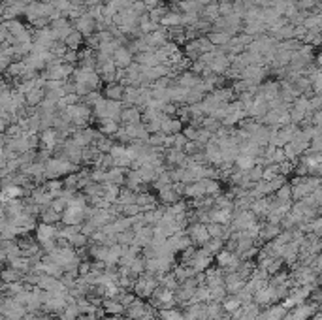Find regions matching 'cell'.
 <instances>
[{"mask_svg":"<svg viewBox=\"0 0 322 320\" xmlns=\"http://www.w3.org/2000/svg\"><path fill=\"white\" fill-rule=\"evenodd\" d=\"M185 234L189 235L190 243L194 245V247H202L209 239L208 228H206V224H202V222H192L190 226H187V232Z\"/></svg>","mask_w":322,"mask_h":320,"instance_id":"cell-1","label":"cell"},{"mask_svg":"<svg viewBox=\"0 0 322 320\" xmlns=\"http://www.w3.org/2000/svg\"><path fill=\"white\" fill-rule=\"evenodd\" d=\"M111 60H113L115 68H119V70H124L126 66H130L134 62V53L130 51V49H128V47L119 46L113 51V55H111Z\"/></svg>","mask_w":322,"mask_h":320,"instance_id":"cell-2","label":"cell"},{"mask_svg":"<svg viewBox=\"0 0 322 320\" xmlns=\"http://www.w3.org/2000/svg\"><path fill=\"white\" fill-rule=\"evenodd\" d=\"M62 220L66 226H79L85 220V209L81 207H66V211L62 213Z\"/></svg>","mask_w":322,"mask_h":320,"instance_id":"cell-3","label":"cell"},{"mask_svg":"<svg viewBox=\"0 0 322 320\" xmlns=\"http://www.w3.org/2000/svg\"><path fill=\"white\" fill-rule=\"evenodd\" d=\"M153 307L151 305H145L140 298L134 301L132 305H128L126 309H124V313H126V319H130V320H140L145 315V313H149Z\"/></svg>","mask_w":322,"mask_h":320,"instance_id":"cell-4","label":"cell"},{"mask_svg":"<svg viewBox=\"0 0 322 320\" xmlns=\"http://www.w3.org/2000/svg\"><path fill=\"white\" fill-rule=\"evenodd\" d=\"M119 121H123L126 126H128V124H136V122H142V111H140V107H136V106H126L123 111H121Z\"/></svg>","mask_w":322,"mask_h":320,"instance_id":"cell-5","label":"cell"},{"mask_svg":"<svg viewBox=\"0 0 322 320\" xmlns=\"http://www.w3.org/2000/svg\"><path fill=\"white\" fill-rule=\"evenodd\" d=\"M100 307L104 309V313L107 317H121L124 313V307L115 298H106V300H102Z\"/></svg>","mask_w":322,"mask_h":320,"instance_id":"cell-6","label":"cell"},{"mask_svg":"<svg viewBox=\"0 0 322 320\" xmlns=\"http://www.w3.org/2000/svg\"><path fill=\"white\" fill-rule=\"evenodd\" d=\"M106 100H115V102H121L124 98V85L119 83V81H113V83H107L104 93Z\"/></svg>","mask_w":322,"mask_h":320,"instance_id":"cell-7","label":"cell"},{"mask_svg":"<svg viewBox=\"0 0 322 320\" xmlns=\"http://www.w3.org/2000/svg\"><path fill=\"white\" fill-rule=\"evenodd\" d=\"M230 38H232V36H228L226 32H222V30H211V32H209V36H208V40L211 42V46L224 47L228 42H230Z\"/></svg>","mask_w":322,"mask_h":320,"instance_id":"cell-8","label":"cell"},{"mask_svg":"<svg viewBox=\"0 0 322 320\" xmlns=\"http://www.w3.org/2000/svg\"><path fill=\"white\" fill-rule=\"evenodd\" d=\"M222 247H224V241H222V239H217V237H209L208 241L202 245V249H204L206 253L211 254V256H215L218 251H222Z\"/></svg>","mask_w":322,"mask_h":320,"instance_id":"cell-9","label":"cell"},{"mask_svg":"<svg viewBox=\"0 0 322 320\" xmlns=\"http://www.w3.org/2000/svg\"><path fill=\"white\" fill-rule=\"evenodd\" d=\"M64 44H66V47H70L72 51H76L77 47L83 44V36H81L77 30H72V32L64 38Z\"/></svg>","mask_w":322,"mask_h":320,"instance_id":"cell-10","label":"cell"},{"mask_svg":"<svg viewBox=\"0 0 322 320\" xmlns=\"http://www.w3.org/2000/svg\"><path fill=\"white\" fill-rule=\"evenodd\" d=\"M100 130H102V134H106V136H113L115 132L119 130V122L104 119V121H100Z\"/></svg>","mask_w":322,"mask_h":320,"instance_id":"cell-11","label":"cell"},{"mask_svg":"<svg viewBox=\"0 0 322 320\" xmlns=\"http://www.w3.org/2000/svg\"><path fill=\"white\" fill-rule=\"evenodd\" d=\"M132 241H134L132 230H124L121 234H117V245H121V247H130Z\"/></svg>","mask_w":322,"mask_h":320,"instance_id":"cell-12","label":"cell"}]
</instances>
